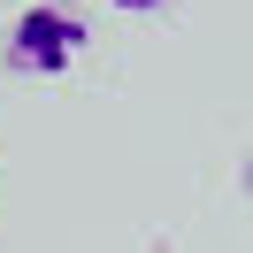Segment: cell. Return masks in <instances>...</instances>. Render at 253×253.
<instances>
[{
	"mask_svg": "<svg viewBox=\"0 0 253 253\" xmlns=\"http://www.w3.org/2000/svg\"><path fill=\"white\" fill-rule=\"evenodd\" d=\"M84 39H92V23H84L69 0H31L23 16L8 23V39H0V62L16 69V77H62L84 54Z\"/></svg>",
	"mask_w": 253,
	"mask_h": 253,
	"instance_id": "cell-1",
	"label": "cell"
},
{
	"mask_svg": "<svg viewBox=\"0 0 253 253\" xmlns=\"http://www.w3.org/2000/svg\"><path fill=\"white\" fill-rule=\"evenodd\" d=\"M123 16H154V8H169V0H115Z\"/></svg>",
	"mask_w": 253,
	"mask_h": 253,
	"instance_id": "cell-2",
	"label": "cell"
},
{
	"mask_svg": "<svg viewBox=\"0 0 253 253\" xmlns=\"http://www.w3.org/2000/svg\"><path fill=\"white\" fill-rule=\"evenodd\" d=\"M246 192H253V161H246Z\"/></svg>",
	"mask_w": 253,
	"mask_h": 253,
	"instance_id": "cell-3",
	"label": "cell"
}]
</instances>
